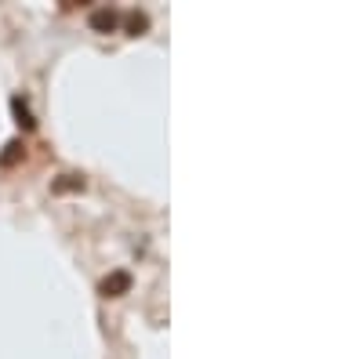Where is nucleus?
Instances as JSON below:
<instances>
[{
	"instance_id": "nucleus-1",
	"label": "nucleus",
	"mask_w": 363,
	"mask_h": 359,
	"mask_svg": "<svg viewBox=\"0 0 363 359\" xmlns=\"http://www.w3.org/2000/svg\"><path fill=\"white\" fill-rule=\"evenodd\" d=\"M91 25H95V29H102V33H109V29L116 25V15L102 8V11H95V15H91Z\"/></svg>"
},
{
	"instance_id": "nucleus-2",
	"label": "nucleus",
	"mask_w": 363,
	"mask_h": 359,
	"mask_svg": "<svg viewBox=\"0 0 363 359\" xmlns=\"http://www.w3.org/2000/svg\"><path fill=\"white\" fill-rule=\"evenodd\" d=\"M11 109H15V116H18V124H22V127H33V113L26 109L22 98H11Z\"/></svg>"
},
{
	"instance_id": "nucleus-3",
	"label": "nucleus",
	"mask_w": 363,
	"mask_h": 359,
	"mask_svg": "<svg viewBox=\"0 0 363 359\" xmlns=\"http://www.w3.org/2000/svg\"><path fill=\"white\" fill-rule=\"evenodd\" d=\"M124 287H128V276H113V280H106L102 290H106V294H116V290H124Z\"/></svg>"
}]
</instances>
